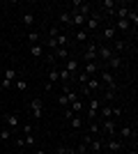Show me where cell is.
<instances>
[{
  "label": "cell",
  "mask_w": 138,
  "mask_h": 154,
  "mask_svg": "<svg viewBox=\"0 0 138 154\" xmlns=\"http://www.w3.org/2000/svg\"><path fill=\"white\" fill-rule=\"evenodd\" d=\"M83 74H87V76H97V74H99V62H85Z\"/></svg>",
  "instance_id": "5bb4252c"
},
{
  "label": "cell",
  "mask_w": 138,
  "mask_h": 154,
  "mask_svg": "<svg viewBox=\"0 0 138 154\" xmlns=\"http://www.w3.org/2000/svg\"><path fill=\"white\" fill-rule=\"evenodd\" d=\"M23 26H28V28L35 26V14L32 12H26V14H23Z\"/></svg>",
  "instance_id": "cb8c5ba5"
},
{
  "label": "cell",
  "mask_w": 138,
  "mask_h": 154,
  "mask_svg": "<svg viewBox=\"0 0 138 154\" xmlns=\"http://www.w3.org/2000/svg\"><path fill=\"white\" fill-rule=\"evenodd\" d=\"M5 81H9V83L16 81V69H14V67H7L5 69Z\"/></svg>",
  "instance_id": "d4e9b609"
},
{
  "label": "cell",
  "mask_w": 138,
  "mask_h": 154,
  "mask_svg": "<svg viewBox=\"0 0 138 154\" xmlns=\"http://www.w3.org/2000/svg\"><path fill=\"white\" fill-rule=\"evenodd\" d=\"M39 39H41V35L37 30H30V32H28V42H30V44H37Z\"/></svg>",
  "instance_id": "83f0119b"
},
{
  "label": "cell",
  "mask_w": 138,
  "mask_h": 154,
  "mask_svg": "<svg viewBox=\"0 0 138 154\" xmlns=\"http://www.w3.org/2000/svg\"><path fill=\"white\" fill-rule=\"evenodd\" d=\"M30 55H32V58H41V55H44V46L41 44H32L30 46Z\"/></svg>",
  "instance_id": "ffe728a7"
},
{
  "label": "cell",
  "mask_w": 138,
  "mask_h": 154,
  "mask_svg": "<svg viewBox=\"0 0 138 154\" xmlns=\"http://www.w3.org/2000/svg\"><path fill=\"white\" fill-rule=\"evenodd\" d=\"M69 122H72V129H76V131H81V129H83V117H81V115H74Z\"/></svg>",
  "instance_id": "603a6c76"
},
{
  "label": "cell",
  "mask_w": 138,
  "mask_h": 154,
  "mask_svg": "<svg viewBox=\"0 0 138 154\" xmlns=\"http://www.w3.org/2000/svg\"><path fill=\"white\" fill-rule=\"evenodd\" d=\"M58 78L62 81V83H69V81H72V74H69L65 67H60V69H58Z\"/></svg>",
  "instance_id": "7402d4cb"
},
{
  "label": "cell",
  "mask_w": 138,
  "mask_h": 154,
  "mask_svg": "<svg viewBox=\"0 0 138 154\" xmlns=\"http://www.w3.org/2000/svg\"><path fill=\"white\" fill-rule=\"evenodd\" d=\"M14 154H26V152H14Z\"/></svg>",
  "instance_id": "ee69618b"
},
{
  "label": "cell",
  "mask_w": 138,
  "mask_h": 154,
  "mask_svg": "<svg viewBox=\"0 0 138 154\" xmlns=\"http://www.w3.org/2000/svg\"><path fill=\"white\" fill-rule=\"evenodd\" d=\"M83 154H94V152H90V149H85V152H83Z\"/></svg>",
  "instance_id": "7bdbcfd3"
},
{
  "label": "cell",
  "mask_w": 138,
  "mask_h": 154,
  "mask_svg": "<svg viewBox=\"0 0 138 154\" xmlns=\"http://www.w3.org/2000/svg\"><path fill=\"white\" fill-rule=\"evenodd\" d=\"M35 154H46V152H44V149H37V152H35Z\"/></svg>",
  "instance_id": "b9f144b4"
},
{
  "label": "cell",
  "mask_w": 138,
  "mask_h": 154,
  "mask_svg": "<svg viewBox=\"0 0 138 154\" xmlns=\"http://www.w3.org/2000/svg\"><path fill=\"white\" fill-rule=\"evenodd\" d=\"M72 117H74V113L69 108H65V120H72Z\"/></svg>",
  "instance_id": "8d00e7d4"
},
{
  "label": "cell",
  "mask_w": 138,
  "mask_h": 154,
  "mask_svg": "<svg viewBox=\"0 0 138 154\" xmlns=\"http://www.w3.org/2000/svg\"><path fill=\"white\" fill-rule=\"evenodd\" d=\"M0 46H2V42H0Z\"/></svg>",
  "instance_id": "bcb514c9"
},
{
  "label": "cell",
  "mask_w": 138,
  "mask_h": 154,
  "mask_svg": "<svg viewBox=\"0 0 138 154\" xmlns=\"http://www.w3.org/2000/svg\"><path fill=\"white\" fill-rule=\"evenodd\" d=\"M65 69L69 71V74H76V71H78V60H74V58H69V60H65Z\"/></svg>",
  "instance_id": "9a60e30c"
},
{
  "label": "cell",
  "mask_w": 138,
  "mask_h": 154,
  "mask_svg": "<svg viewBox=\"0 0 138 154\" xmlns=\"http://www.w3.org/2000/svg\"><path fill=\"white\" fill-rule=\"evenodd\" d=\"M104 64H106V69H108V71H118V69H122V64H124V62H122V58H120V55H115V53H113V55L106 60Z\"/></svg>",
  "instance_id": "8992f818"
},
{
  "label": "cell",
  "mask_w": 138,
  "mask_h": 154,
  "mask_svg": "<svg viewBox=\"0 0 138 154\" xmlns=\"http://www.w3.org/2000/svg\"><path fill=\"white\" fill-rule=\"evenodd\" d=\"M65 154H76V149L74 147H65Z\"/></svg>",
  "instance_id": "f35d334b"
},
{
  "label": "cell",
  "mask_w": 138,
  "mask_h": 154,
  "mask_svg": "<svg viewBox=\"0 0 138 154\" xmlns=\"http://www.w3.org/2000/svg\"><path fill=\"white\" fill-rule=\"evenodd\" d=\"M67 108L72 110L74 115H81V113H83V101H81V99H76V101H72L69 106H67Z\"/></svg>",
  "instance_id": "ac0fdd59"
},
{
  "label": "cell",
  "mask_w": 138,
  "mask_h": 154,
  "mask_svg": "<svg viewBox=\"0 0 138 154\" xmlns=\"http://www.w3.org/2000/svg\"><path fill=\"white\" fill-rule=\"evenodd\" d=\"M51 58L55 60V62H58V60H60V62H65V60L72 58V53H69V48H60V46H58V48H53Z\"/></svg>",
  "instance_id": "52a82bcc"
},
{
  "label": "cell",
  "mask_w": 138,
  "mask_h": 154,
  "mask_svg": "<svg viewBox=\"0 0 138 154\" xmlns=\"http://www.w3.org/2000/svg\"><path fill=\"white\" fill-rule=\"evenodd\" d=\"M0 138H2V140H9V138H12V131H9L7 127H2V131H0Z\"/></svg>",
  "instance_id": "1f68e13d"
},
{
  "label": "cell",
  "mask_w": 138,
  "mask_h": 154,
  "mask_svg": "<svg viewBox=\"0 0 138 154\" xmlns=\"http://www.w3.org/2000/svg\"><path fill=\"white\" fill-rule=\"evenodd\" d=\"M99 23H101V14H99V9H92V14L85 19V26H83V30H85V32L99 30Z\"/></svg>",
  "instance_id": "7a4b0ae2"
},
{
  "label": "cell",
  "mask_w": 138,
  "mask_h": 154,
  "mask_svg": "<svg viewBox=\"0 0 138 154\" xmlns=\"http://www.w3.org/2000/svg\"><path fill=\"white\" fill-rule=\"evenodd\" d=\"M99 108H101V99H90V103H87V113H85V117L87 120H97V115H99Z\"/></svg>",
  "instance_id": "277c9868"
},
{
  "label": "cell",
  "mask_w": 138,
  "mask_h": 154,
  "mask_svg": "<svg viewBox=\"0 0 138 154\" xmlns=\"http://www.w3.org/2000/svg\"><path fill=\"white\" fill-rule=\"evenodd\" d=\"M12 85H14V83H9V81H0V88H2V90H9Z\"/></svg>",
  "instance_id": "d590c367"
},
{
  "label": "cell",
  "mask_w": 138,
  "mask_h": 154,
  "mask_svg": "<svg viewBox=\"0 0 138 154\" xmlns=\"http://www.w3.org/2000/svg\"><path fill=\"white\" fill-rule=\"evenodd\" d=\"M118 136H120V138H131V136H133V129L131 127H122L118 131Z\"/></svg>",
  "instance_id": "4316f807"
},
{
  "label": "cell",
  "mask_w": 138,
  "mask_h": 154,
  "mask_svg": "<svg viewBox=\"0 0 138 154\" xmlns=\"http://www.w3.org/2000/svg\"><path fill=\"white\" fill-rule=\"evenodd\" d=\"M124 48H127V42H122V39H113V42H111V51L113 53H115V51L122 53Z\"/></svg>",
  "instance_id": "e0dca14e"
},
{
  "label": "cell",
  "mask_w": 138,
  "mask_h": 154,
  "mask_svg": "<svg viewBox=\"0 0 138 154\" xmlns=\"http://www.w3.org/2000/svg\"><path fill=\"white\" fill-rule=\"evenodd\" d=\"M55 154H65V147H58V152Z\"/></svg>",
  "instance_id": "ab89813d"
},
{
  "label": "cell",
  "mask_w": 138,
  "mask_h": 154,
  "mask_svg": "<svg viewBox=\"0 0 138 154\" xmlns=\"http://www.w3.org/2000/svg\"><path fill=\"white\" fill-rule=\"evenodd\" d=\"M16 145H19V147L23 149V147H26V140H23V138H16Z\"/></svg>",
  "instance_id": "74e56055"
},
{
  "label": "cell",
  "mask_w": 138,
  "mask_h": 154,
  "mask_svg": "<svg viewBox=\"0 0 138 154\" xmlns=\"http://www.w3.org/2000/svg\"><path fill=\"white\" fill-rule=\"evenodd\" d=\"M14 88H16V90H28V81H23V78H19V81H14Z\"/></svg>",
  "instance_id": "4dcf8cb0"
},
{
  "label": "cell",
  "mask_w": 138,
  "mask_h": 154,
  "mask_svg": "<svg viewBox=\"0 0 138 154\" xmlns=\"http://www.w3.org/2000/svg\"><path fill=\"white\" fill-rule=\"evenodd\" d=\"M87 78H90V76H87V74H83V71H81V74H78V83H81V85H85V83H87Z\"/></svg>",
  "instance_id": "d6a6232c"
},
{
  "label": "cell",
  "mask_w": 138,
  "mask_h": 154,
  "mask_svg": "<svg viewBox=\"0 0 138 154\" xmlns=\"http://www.w3.org/2000/svg\"><path fill=\"white\" fill-rule=\"evenodd\" d=\"M104 149H108V152H113V154H118V152H122V149H124V145H122V140H118V138H106V140H104Z\"/></svg>",
  "instance_id": "5b68a950"
},
{
  "label": "cell",
  "mask_w": 138,
  "mask_h": 154,
  "mask_svg": "<svg viewBox=\"0 0 138 154\" xmlns=\"http://www.w3.org/2000/svg\"><path fill=\"white\" fill-rule=\"evenodd\" d=\"M99 83L101 88H106L108 92H115L118 90V81H115V74L108 69H99Z\"/></svg>",
  "instance_id": "6da1fadb"
},
{
  "label": "cell",
  "mask_w": 138,
  "mask_h": 154,
  "mask_svg": "<svg viewBox=\"0 0 138 154\" xmlns=\"http://www.w3.org/2000/svg\"><path fill=\"white\" fill-rule=\"evenodd\" d=\"M99 154H113V152H108V149H101V152H99Z\"/></svg>",
  "instance_id": "60d3db41"
},
{
  "label": "cell",
  "mask_w": 138,
  "mask_h": 154,
  "mask_svg": "<svg viewBox=\"0 0 138 154\" xmlns=\"http://www.w3.org/2000/svg\"><path fill=\"white\" fill-rule=\"evenodd\" d=\"M115 32H118V30H115L113 26H106L104 30H101V39H104L106 44H111L113 39H115Z\"/></svg>",
  "instance_id": "8fae6325"
},
{
  "label": "cell",
  "mask_w": 138,
  "mask_h": 154,
  "mask_svg": "<svg viewBox=\"0 0 138 154\" xmlns=\"http://www.w3.org/2000/svg\"><path fill=\"white\" fill-rule=\"evenodd\" d=\"M0 110H2V101H0Z\"/></svg>",
  "instance_id": "f6af8a7d"
},
{
  "label": "cell",
  "mask_w": 138,
  "mask_h": 154,
  "mask_svg": "<svg viewBox=\"0 0 138 154\" xmlns=\"http://www.w3.org/2000/svg\"><path fill=\"white\" fill-rule=\"evenodd\" d=\"M99 7L106 9V12H113V9H115V2H113V0H104V2H99Z\"/></svg>",
  "instance_id": "f546056e"
},
{
  "label": "cell",
  "mask_w": 138,
  "mask_h": 154,
  "mask_svg": "<svg viewBox=\"0 0 138 154\" xmlns=\"http://www.w3.org/2000/svg\"><path fill=\"white\" fill-rule=\"evenodd\" d=\"M60 78H58V69H55V67H48V81H46V83L48 85H53V83H58Z\"/></svg>",
  "instance_id": "44dd1931"
},
{
  "label": "cell",
  "mask_w": 138,
  "mask_h": 154,
  "mask_svg": "<svg viewBox=\"0 0 138 154\" xmlns=\"http://www.w3.org/2000/svg\"><path fill=\"white\" fill-rule=\"evenodd\" d=\"M23 140H26V145H35V136H32V134H26V138H23Z\"/></svg>",
  "instance_id": "836d02e7"
},
{
  "label": "cell",
  "mask_w": 138,
  "mask_h": 154,
  "mask_svg": "<svg viewBox=\"0 0 138 154\" xmlns=\"http://www.w3.org/2000/svg\"><path fill=\"white\" fill-rule=\"evenodd\" d=\"M19 124H21V120H19V115H16V113L5 115V127L9 129V131H16V129H19Z\"/></svg>",
  "instance_id": "ba28073f"
},
{
  "label": "cell",
  "mask_w": 138,
  "mask_h": 154,
  "mask_svg": "<svg viewBox=\"0 0 138 154\" xmlns=\"http://www.w3.org/2000/svg\"><path fill=\"white\" fill-rule=\"evenodd\" d=\"M41 108H44L41 99H39V97H35L32 101H30V110H32V117H35V120H39V117H41Z\"/></svg>",
  "instance_id": "9c48e42d"
},
{
  "label": "cell",
  "mask_w": 138,
  "mask_h": 154,
  "mask_svg": "<svg viewBox=\"0 0 138 154\" xmlns=\"http://www.w3.org/2000/svg\"><path fill=\"white\" fill-rule=\"evenodd\" d=\"M127 14H129V7L127 5H120L118 9H115V16H118V19H127Z\"/></svg>",
  "instance_id": "484cf974"
},
{
  "label": "cell",
  "mask_w": 138,
  "mask_h": 154,
  "mask_svg": "<svg viewBox=\"0 0 138 154\" xmlns=\"http://www.w3.org/2000/svg\"><path fill=\"white\" fill-rule=\"evenodd\" d=\"M113 55V51H111V44H101L97 48V60H101V62H106V60Z\"/></svg>",
  "instance_id": "30bf717a"
},
{
  "label": "cell",
  "mask_w": 138,
  "mask_h": 154,
  "mask_svg": "<svg viewBox=\"0 0 138 154\" xmlns=\"http://www.w3.org/2000/svg\"><path fill=\"white\" fill-rule=\"evenodd\" d=\"M113 28H115V30H120V32L131 30V26H129V21H127V19H118L115 23H113Z\"/></svg>",
  "instance_id": "2e32d148"
},
{
  "label": "cell",
  "mask_w": 138,
  "mask_h": 154,
  "mask_svg": "<svg viewBox=\"0 0 138 154\" xmlns=\"http://www.w3.org/2000/svg\"><path fill=\"white\" fill-rule=\"evenodd\" d=\"M99 129H101V134H104V140H106V138H115V136H118V129H115V120H101Z\"/></svg>",
  "instance_id": "3957f363"
},
{
  "label": "cell",
  "mask_w": 138,
  "mask_h": 154,
  "mask_svg": "<svg viewBox=\"0 0 138 154\" xmlns=\"http://www.w3.org/2000/svg\"><path fill=\"white\" fill-rule=\"evenodd\" d=\"M76 42H81V44H87V42H90V32H85L83 28H81V30H76Z\"/></svg>",
  "instance_id": "d6986e66"
},
{
  "label": "cell",
  "mask_w": 138,
  "mask_h": 154,
  "mask_svg": "<svg viewBox=\"0 0 138 154\" xmlns=\"http://www.w3.org/2000/svg\"><path fill=\"white\" fill-rule=\"evenodd\" d=\"M99 120H113V106H104L99 108Z\"/></svg>",
  "instance_id": "7c38bea8"
},
{
  "label": "cell",
  "mask_w": 138,
  "mask_h": 154,
  "mask_svg": "<svg viewBox=\"0 0 138 154\" xmlns=\"http://www.w3.org/2000/svg\"><path fill=\"white\" fill-rule=\"evenodd\" d=\"M113 117H122V108L120 106H113Z\"/></svg>",
  "instance_id": "e575fe53"
},
{
  "label": "cell",
  "mask_w": 138,
  "mask_h": 154,
  "mask_svg": "<svg viewBox=\"0 0 138 154\" xmlns=\"http://www.w3.org/2000/svg\"><path fill=\"white\" fill-rule=\"evenodd\" d=\"M60 23H65V26H72V12H62V14H60Z\"/></svg>",
  "instance_id": "f1b7e54d"
},
{
  "label": "cell",
  "mask_w": 138,
  "mask_h": 154,
  "mask_svg": "<svg viewBox=\"0 0 138 154\" xmlns=\"http://www.w3.org/2000/svg\"><path fill=\"white\" fill-rule=\"evenodd\" d=\"M85 19H87V16H83V14H78V12H74V14H72V26H76V28L81 30V28L85 26Z\"/></svg>",
  "instance_id": "4fadbf2b"
}]
</instances>
